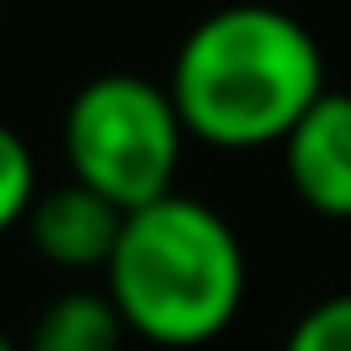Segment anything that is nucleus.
<instances>
[{
  "label": "nucleus",
  "instance_id": "1",
  "mask_svg": "<svg viewBox=\"0 0 351 351\" xmlns=\"http://www.w3.org/2000/svg\"><path fill=\"white\" fill-rule=\"evenodd\" d=\"M165 88L186 137L219 154L274 148L329 93L324 44L296 11L263 0L219 5L186 27Z\"/></svg>",
  "mask_w": 351,
  "mask_h": 351
},
{
  "label": "nucleus",
  "instance_id": "2",
  "mask_svg": "<svg viewBox=\"0 0 351 351\" xmlns=\"http://www.w3.org/2000/svg\"><path fill=\"white\" fill-rule=\"evenodd\" d=\"M104 285L126 335L159 351H197L247 302V247L214 203L165 192L121 219Z\"/></svg>",
  "mask_w": 351,
  "mask_h": 351
},
{
  "label": "nucleus",
  "instance_id": "3",
  "mask_svg": "<svg viewBox=\"0 0 351 351\" xmlns=\"http://www.w3.org/2000/svg\"><path fill=\"white\" fill-rule=\"evenodd\" d=\"M60 148L71 181L93 186L121 214H132L176 192L186 126L165 82L137 71H104L71 93L60 115Z\"/></svg>",
  "mask_w": 351,
  "mask_h": 351
},
{
  "label": "nucleus",
  "instance_id": "4",
  "mask_svg": "<svg viewBox=\"0 0 351 351\" xmlns=\"http://www.w3.org/2000/svg\"><path fill=\"white\" fill-rule=\"evenodd\" d=\"M285 181L318 219H351V93L329 88L280 143Z\"/></svg>",
  "mask_w": 351,
  "mask_h": 351
},
{
  "label": "nucleus",
  "instance_id": "5",
  "mask_svg": "<svg viewBox=\"0 0 351 351\" xmlns=\"http://www.w3.org/2000/svg\"><path fill=\"white\" fill-rule=\"evenodd\" d=\"M121 219L126 214L110 197H99L93 186L66 176L60 186L38 192V203L27 214V241H33V252L44 263L82 274V269H104L110 263V252L121 241Z\"/></svg>",
  "mask_w": 351,
  "mask_h": 351
},
{
  "label": "nucleus",
  "instance_id": "6",
  "mask_svg": "<svg viewBox=\"0 0 351 351\" xmlns=\"http://www.w3.org/2000/svg\"><path fill=\"white\" fill-rule=\"evenodd\" d=\"M126 324L104 291H60L27 335V351H121Z\"/></svg>",
  "mask_w": 351,
  "mask_h": 351
},
{
  "label": "nucleus",
  "instance_id": "7",
  "mask_svg": "<svg viewBox=\"0 0 351 351\" xmlns=\"http://www.w3.org/2000/svg\"><path fill=\"white\" fill-rule=\"evenodd\" d=\"M38 192L44 186H38V159H33L27 137L0 121V236L16 230V225H27Z\"/></svg>",
  "mask_w": 351,
  "mask_h": 351
},
{
  "label": "nucleus",
  "instance_id": "8",
  "mask_svg": "<svg viewBox=\"0 0 351 351\" xmlns=\"http://www.w3.org/2000/svg\"><path fill=\"white\" fill-rule=\"evenodd\" d=\"M280 351H351V291L313 302L291 329Z\"/></svg>",
  "mask_w": 351,
  "mask_h": 351
},
{
  "label": "nucleus",
  "instance_id": "9",
  "mask_svg": "<svg viewBox=\"0 0 351 351\" xmlns=\"http://www.w3.org/2000/svg\"><path fill=\"white\" fill-rule=\"evenodd\" d=\"M0 351H22V346L11 340V329H0Z\"/></svg>",
  "mask_w": 351,
  "mask_h": 351
}]
</instances>
